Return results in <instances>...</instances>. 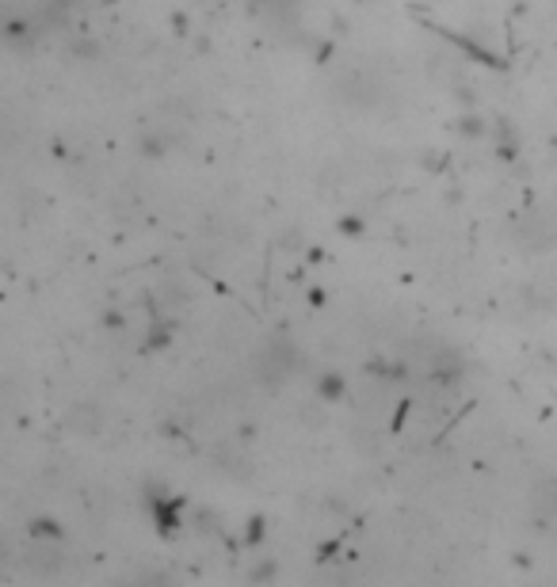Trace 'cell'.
Wrapping results in <instances>:
<instances>
[{"mask_svg":"<svg viewBox=\"0 0 557 587\" xmlns=\"http://www.w3.org/2000/svg\"><path fill=\"white\" fill-rule=\"evenodd\" d=\"M531 504H535V512L543 515V519L557 523V481H543L535 492H531Z\"/></svg>","mask_w":557,"mask_h":587,"instance_id":"6da1fadb","label":"cell"},{"mask_svg":"<svg viewBox=\"0 0 557 587\" xmlns=\"http://www.w3.org/2000/svg\"><path fill=\"white\" fill-rule=\"evenodd\" d=\"M260 12H291L294 0H257Z\"/></svg>","mask_w":557,"mask_h":587,"instance_id":"7a4b0ae2","label":"cell"}]
</instances>
